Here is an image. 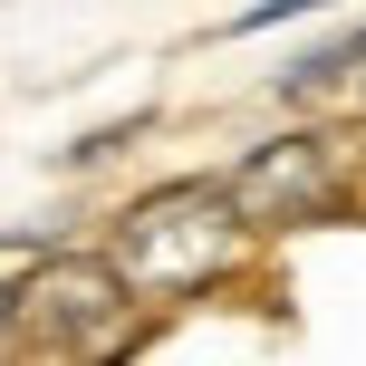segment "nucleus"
Wrapping results in <instances>:
<instances>
[{"mask_svg": "<svg viewBox=\"0 0 366 366\" xmlns=\"http://www.w3.org/2000/svg\"><path fill=\"white\" fill-rule=\"evenodd\" d=\"M222 193L241 202V222L251 232H299V222H328L337 202H347V135L328 126H290L270 135V145H251L232 174H222Z\"/></svg>", "mask_w": 366, "mask_h": 366, "instance_id": "3", "label": "nucleus"}, {"mask_svg": "<svg viewBox=\"0 0 366 366\" xmlns=\"http://www.w3.org/2000/svg\"><path fill=\"white\" fill-rule=\"evenodd\" d=\"M251 222H241V202L212 183H154V193H135L126 212L107 222V260L126 270L135 299H154V309H174V299H202L222 290V280L251 260Z\"/></svg>", "mask_w": 366, "mask_h": 366, "instance_id": "1", "label": "nucleus"}, {"mask_svg": "<svg viewBox=\"0 0 366 366\" xmlns=\"http://www.w3.org/2000/svg\"><path fill=\"white\" fill-rule=\"evenodd\" d=\"M309 10H337V0H251V10H232V39L280 29V19H309Z\"/></svg>", "mask_w": 366, "mask_h": 366, "instance_id": "5", "label": "nucleus"}, {"mask_svg": "<svg viewBox=\"0 0 366 366\" xmlns=\"http://www.w3.org/2000/svg\"><path fill=\"white\" fill-rule=\"evenodd\" d=\"M135 309L145 299L126 290L107 251H49L29 280H19V337L49 357H126L135 347Z\"/></svg>", "mask_w": 366, "mask_h": 366, "instance_id": "2", "label": "nucleus"}, {"mask_svg": "<svg viewBox=\"0 0 366 366\" xmlns=\"http://www.w3.org/2000/svg\"><path fill=\"white\" fill-rule=\"evenodd\" d=\"M357 77H366V19L337 29V39H318V49H299L290 68H280V97H290V107H318V97L357 87Z\"/></svg>", "mask_w": 366, "mask_h": 366, "instance_id": "4", "label": "nucleus"}, {"mask_svg": "<svg viewBox=\"0 0 366 366\" xmlns=\"http://www.w3.org/2000/svg\"><path fill=\"white\" fill-rule=\"evenodd\" d=\"M357 116H366V77H357Z\"/></svg>", "mask_w": 366, "mask_h": 366, "instance_id": "6", "label": "nucleus"}]
</instances>
